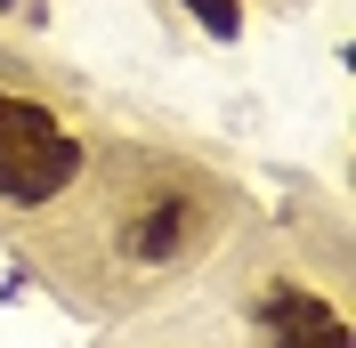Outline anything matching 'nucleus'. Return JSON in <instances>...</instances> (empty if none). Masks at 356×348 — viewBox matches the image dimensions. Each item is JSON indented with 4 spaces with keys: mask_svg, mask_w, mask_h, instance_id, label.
Masks as SVG:
<instances>
[{
    "mask_svg": "<svg viewBox=\"0 0 356 348\" xmlns=\"http://www.w3.org/2000/svg\"><path fill=\"white\" fill-rule=\"evenodd\" d=\"M186 8H195L211 33H235V24H243V17H235V0H186Z\"/></svg>",
    "mask_w": 356,
    "mask_h": 348,
    "instance_id": "7ed1b4c3",
    "label": "nucleus"
},
{
    "mask_svg": "<svg viewBox=\"0 0 356 348\" xmlns=\"http://www.w3.org/2000/svg\"><path fill=\"white\" fill-rule=\"evenodd\" d=\"M267 324H275V348H348V324L316 292H267Z\"/></svg>",
    "mask_w": 356,
    "mask_h": 348,
    "instance_id": "f03ea898",
    "label": "nucleus"
},
{
    "mask_svg": "<svg viewBox=\"0 0 356 348\" xmlns=\"http://www.w3.org/2000/svg\"><path fill=\"white\" fill-rule=\"evenodd\" d=\"M73 171H81V146L41 106L0 97V195L8 203H49V195L73 187Z\"/></svg>",
    "mask_w": 356,
    "mask_h": 348,
    "instance_id": "f257e3e1",
    "label": "nucleus"
}]
</instances>
